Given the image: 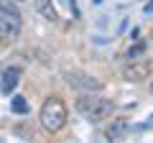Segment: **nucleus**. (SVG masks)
<instances>
[{
	"label": "nucleus",
	"instance_id": "1",
	"mask_svg": "<svg viewBox=\"0 0 153 143\" xmlns=\"http://www.w3.org/2000/svg\"><path fill=\"white\" fill-rule=\"evenodd\" d=\"M21 36V10L16 0H0V41H16Z\"/></svg>",
	"mask_w": 153,
	"mask_h": 143
},
{
	"label": "nucleus",
	"instance_id": "2",
	"mask_svg": "<svg viewBox=\"0 0 153 143\" xmlns=\"http://www.w3.org/2000/svg\"><path fill=\"white\" fill-rule=\"evenodd\" d=\"M38 120H41V128H44V130L59 133L61 128L66 125V105L61 102V97H49L46 100L44 107H41Z\"/></svg>",
	"mask_w": 153,
	"mask_h": 143
},
{
	"label": "nucleus",
	"instance_id": "3",
	"mask_svg": "<svg viewBox=\"0 0 153 143\" xmlns=\"http://www.w3.org/2000/svg\"><path fill=\"white\" fill-rule=\"evenodd\" d=\"M112 100H105V97H97V95L87 92L76 100V112L87 120H102V118L112 115Z\"/></svg>",
	"mask_w": 153,
	"mask_h": 143
},
{
	"label": "nucleus",
	"instance_id": "4",
	"mask_svg": "<svg viewBox=\"0 0 153 143\" xmlns=\"http://www.w3.org/2000/svg\"><path fill=\"white\" fill-rule=\"evenodd\" d=\"M123 77L128 82H143V79L151 77V61L146 56H135V59H128V64L123 66Z\"/></svg>",
	"mask_w": 153,
	"mask_h": 143
},
{
	"label": "nucleus",
	"instance_id": "5",
	"mask_svg": "<svg viewBox=\"0 0 153 143\" xmlns=\"http://www.w3.org/2000/svg\"><path fill=\"white\" fill-rule=\"evenodd\" d=\"M64 79L76 89H84V92H100L102 89V82L89 74H82V72H64Z\"/></svg>",
	"mask_w": 153,
	"mask_h": 143
},
{
	"label": "nucleus",
	"instance_id": "6",
	"mask_svg": "<svg viewBox=\"0 0 153 143\" xmlns=\"http://www.w3.org/2000/svg\"><path fill=\"white\" fill-rule=\"evenodd\" d=\"M18 82H21V69H5L3 72V77H0V92L3 95H13L18 87Z\"/></svg>",
	"mask_w": 153,
	"mask_h": 143
},
{
	"label": "nucleus",
	"instance_id": "7",
	"mask_svg": "<svg viewBox=\"0 0 153 143\" xmlns=\"http://www.w3.org/2000/svg\"><path fill=\"white\" fill-rule=\"evenodd\" d=\"M33 5H36V10L41 13L46 21H56V18H59V13H56V8H54L51 0H33Z\"/></svg>",
	"mask_w": 153,
	"mask_h": 143
},
{
	"label": "nucleus",
	"instance_id": "8",
	"mask_svg": "<svg viewBox=\"0 0 153 143\" xmlns=\"http://www.w3.org/2000/svg\"><path fill=\"white\" fill-rule=\"evenodd\" d=\"M128 130H130V125H128V123L125 120H115L112 123V125H110L107 128V130H105V136H107L110 138V141H120V138L123 136H125V133Z\"/></svg>",
	"mask_w": 153,
	"mask_h": 143
},
{
	"label": "nucleus",
	"instance_id": "9",
	"mask_svg": "<svg viewBox=\"0 0 153 143\" xmlns=\"http://www.w3.org/2000/svg\"><path fill=\"white\" fill-rule=\"evenodd\" d=\"M10 110L18 112V115H26V112H28V102H26V97H21V95L10 97Z\"/></svg>",
	"mask_w": 153,
	"mask_h": 143
},
{
	"label": "nucleus",
	"instance_id": "10",
	"mask_svg": "<svg viewBox=\"0 0 153 143\" xmlns=\"http://www.w3.org/2000/svg\"><path fill=\"white\" fill-rule=\"evenodd\" d=\"M143 54H146V44H135L128 51V59H135V56H143Z\"/></svg>",
	"mask_w": 153,
	"mask_h": 143
},
{
	"label": "nucleus",
	"instance_id": "11",
	"mask_svg": "<svg viewBox=\"0 0 153 143\" xmlns=\"http://www.w3.org/2000/svg\"><path fill=\"white\" fill-rule=\"evenodd\" d=\"M151 125H153V115H151V118H148V120H146V123H143V125H138V128H140V130H146V128H151Z\"/></svg>",
	"mask_w": 153,
	"mask_h": 143
},
{
	"label": "nucleus",
	"instance_id": "12",
	"mask_svg": "<svg viewBox=\"0 0 153 143\" xmlns=\"http://www.w3.org/2000/svg\"><path fill=\"white\" fill-rule=\"evenodd\" d=\"M143 10H146V13H153V0H148V3H146V8H143Z\"/></svg>",
	"mask_w": 153,
	"mask_h": 143
},
{
	"label": "nucleus",
	"instance_id": "13",
	"mask_svg": "<svg viewBox=\"0 0 153 143\" xmlns=\"http://www.w3.org/2000/svg\"><path fill=\"white\" fill-rule=\"evenodd\" d=\"M151 92H153V79H151Z\"/></svg>",
	"mask_w": 153,
	"mask_h": 143
}]
</instances>
